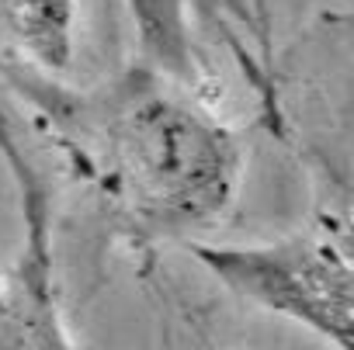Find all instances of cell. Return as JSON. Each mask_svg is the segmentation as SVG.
<instances>
[{
	"label": "cell",
	"instance_id": "6",
	"mask_svg": "<svg viewBox=\"0 0 354 350\" xmlns=\"http://www.w3.org/2000/svg\"><path fill=\"white\" fill-rule=\"evenodd\" d=\"M257 39H261V66L271 73L274 66V18H271V0H247Z\"/></svg>",
	"mask_w": 354,
	"mask_h": 350
},
{
	"label": "cell",
	"instance_id": "4",
	"mask_svg": "<svg viewBox=\"0 0 354 350\" xmlns=\"http://www.w3.org/2000/svg\"><path fill=\"white\" fill-rule=\"evenodd\" d=\"M77 0H0V49L25 70L63 73L73 59Z\"/></svg>",
	"mask_w": 354,
	"mask_h": 350
},
{
	"label": "cell",
	"instance_id": "2",
	"mask_svg": "<svg viewBox=\"0 0 354 350\" xmlns=\"http://www.w3.org/2000/svg\"><path fill=\"white\" fill-rule=\"evenodd\" d=\"M185 250L236 298L281 315L337 350H354V267L347 229L313 222L274 243H202Z\"/></svg>",
	"mask_w": 354,
	"mask_h": 350
},
{
	"label": "cell",
	"instance_id": "5",
	"mask_svg": "<svg viewBox=\"0 0 354 350\" xmlns=\"http://www.w3.org/2000/svg\"><path fill=\"white\" fill-rule=\"evenodd\" d=\"M125 8L142 63L174 77L177 84L195 87L202 70L192 35V0H125Z\"/></svg>",
	"mask_w": 354,
	"mask_h": 350
},
{
	"label": "cell",
	"instance_id": "1",
	"mask_svg": "<svg viewBox=\"0 0 354 350\" xmlns=\"http://www.w3.org/2000/svg\"><path fill=\"white\" fill-rule=\"evenodd\" d=\"M28 101L77 170L146 236L216 226L236 202L243 142L174 77L139 63L94 90H63L49 73L21 70Z\"/></svg>",
	"mask_w": 354,
	"mask_h": 350
},
{
	"label": "cell",
	"instance_id": "3",
	"mask_svg": "<svg viewBox=\"0 0 354 350\" xmlns=\"http://www.w3.org/2000/svg\"><path fill=\"white\" fill-rule=\"evenodd\" d=\"M0 156L11 166L21 191V250L15 264L0 271V350H77L59 295L53 264V202L32 156L11 135L0 108Z\"/></svg>",
	"mask_w": 354,
	"mask_h": 350
}]
</instances>
